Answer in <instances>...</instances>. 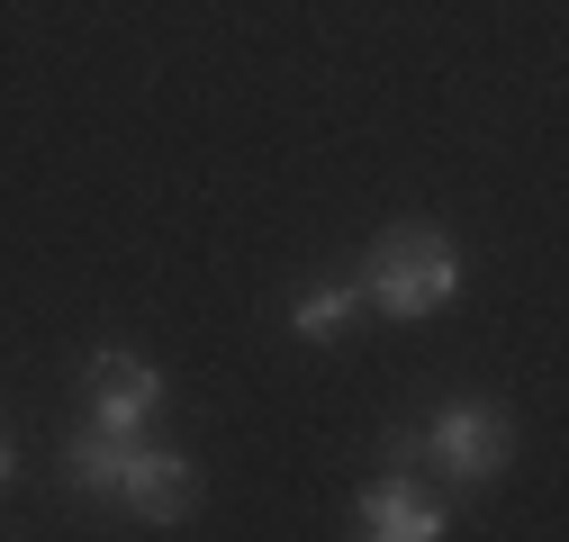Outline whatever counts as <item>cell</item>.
Returning <instances> with one entry per match:
<instances>
[{
	"label": "cell",
	"mask_w": 569,
	"mask_h": 542,
	"mask_svg": "<svg viewBox=\"0 0 569 542\" xmlns=\"http://www.w3.org/2000/svg\"><path fill=\"white\" fill-rule=\"evenodd\" d=\"M118 506H136L146 524H181V506H190V461H181V452H154V443H127V461H118Z\"/></svg>",
	"instance_id": "cell-4"
},
{
	"label": "cell",
	"mask_w": 569,
	"mask_h": 542,
	"mask_svg": "<svg viewBox=\"0 0 569 542\" xmlns=\"http://www.w3.org/2000/svg\"><path fill=\"white\" fill-rule=\"evenodd\" d=\"M371 308V290L362 281H335V290H308L299 308H290V334H299V344H335V334L352 325V317H362Z\"/></svg>",
	"instance_id": "cell-6"
},
{
	"label": "cell",
	"mask_w": 569,
	"mask_h": 542,
	"mask_svg": "<svg viewBox=\"0 0 569 542\" xmlns=\"http://www.w3.org/2000/svg\"><path fill=\"white\" fill-rule=\"evenodd\" d=\"M362 290H371L389 317H425V308H443V299L461 290V253H452L443 227H398V235L371 253Z\"/></svg>",
	"instance_id": "cell-1"
},
{
	"label": "cell",
	"mask_w": 569,
	"mask_h": 542,
	"mask_svg": "<svg viewBox=\"0 0 569 542\" xmlns=\"http://www.w3.org/2000/svg\"><path fill=\"white\" fill-rule=\"evenodd\" d=\"M362 533H380V542H435L443 533V506L425 498V489H407V480H380V489H362Z\"/></svg>",
	"instance_id": "cell-5"
},
{
	"label": "cell",
	"mask_w": 569,
	"mask_h": 542,
	"mask_svg": "<svg viewBox=\"0 0 569 542\" xmlns=\"http://www.w3.org/2000/svg\"><path fill=\"white\" fill-rule=\"evenodd\" d=\"M91 425L109 434V443H146V425H154V406H163V380L136 362V353H91Z\"/></svg>",
	"instance_id": "cell-3"
},
{
	"label": "cell",
	"mask_w": 569,
	"mask_h": 542,
	"mask_svg": "<svg viewBox=\"0 0 569 542\" xmlns=\"http://www.w3.org/2000/svg\"><path fill=\"white\" fill-rule=\"evenodd\" d=\"M118 461H127V443H109L91 425V434H73V452H63V480H73L82 498H118Z\"/></svg>",
	"instance_id": "cell-7"
},
{
	"label": "cell",
	"mask_w": 569,
	"mask_h": 542,
	"mask_svg": "<svg viewBox=\"0 0 569 542\" xmlns=\"http://www.w3.org/2000/svg\"><path fill=\"white\" fill-rule=\"evenodd\" d=\"M416 443H425V461H435L443 480L488 489L497 470H507V452H516V425H507V406H443L435 425H416Z\"/></svg>",
	"instance_id": "cell-2"
},
{
	"label": "cell",
	"mask_w": 569,
	"mask_h": 542,
	"mask_svg": "<svg viewBox=\"0 0 569 542\" xmlns=\"http://www.w3.org/2000/svg\"><path fill=\"white\" fill-rule=\"evenodd\" d=\"M19 480V452H10V434H0V489H10Z\"/></svg>",
	"instance_id": "cell-8"
}]
</instances>
